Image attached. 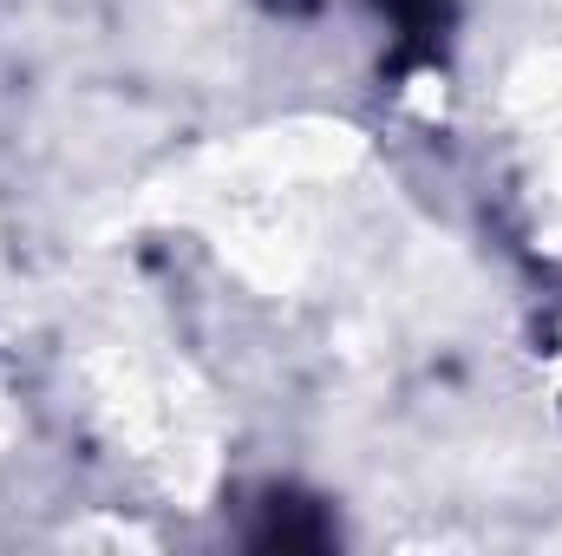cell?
Instances as JSON below:
<instances>
[{
    "label": "cell",
    "mask_w": 562,
    "mask_h": 556,
    "mask_svg": "<svg viewBox=\"0 0 562 556\" xmlns=\"http://www.w3.org/2000/svg\"><path fill=\"white\" fill-rule=\"evenodd\" d=\"M406 40V53H438L445 40V20H451V0H380Z\"/></svg>",
    "instance_id": "cell-1"
}]
</instances>
